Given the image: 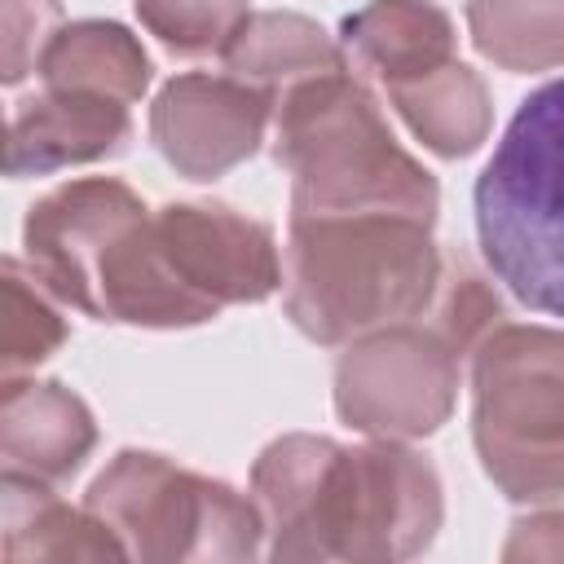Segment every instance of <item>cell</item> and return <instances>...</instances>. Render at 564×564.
Here are the masks:
<instances>
[{"instance_id": "cell-1", "label": "cell", "mask_w": 564, "mask_h": 564, "mask_svg": "<svg viewBox=\"0 0 564 564\" xmlns=\"http://www.w3.org/2000/svg\"><path fill=\"white\" fill-rule=\"evenodd\" d=\"M269 560L392 564L432 546L445 498L436 467L401 441L339 445L313 432L269 441L251 463Z\"/></svg>"}, {"instance_id": "cell-2", "label": "cell", "mask_w": 564, "mask_h": 564, "mask_svg": "<svg viewBox=\"0 0 564 564\" xmlns=\"http://www.w3.org/2000/svg\"><path fill=\"white\" fill-rule=\"evenodd\" d=\"M445 260L432 225L388 212L291 216L282 251V304L313 344H352L370 330L436 308Z\"/></svg>"}, {"instance_id": "cell-3", "label": "cell", "mask_w": 564, "mask_h": 564, "mask_svg": "<svg viewBox=\"0 0 564 564\" xmlns=\"http://www.w3.org/2000/svg\"><path fill=\"white\" fill-rule=\"evenodd\" d=\"M273 159L291 176V216L388 212L436 225V176L397 145L375 93L348 66L278 97Z\"/></svg>"}, {"instance_id": "cell-4", "label": "cell", "mask_w": 564, "mask_h": 564, "mask_svg": "<svg viewBox=\"0 0 564 564\" xmlns=\"http://www.w3.org/2000/svg\"><path fill=\"white\" fill-rule=\"evenodd\" d=\"M471 198L489 273L533 313L564 317V79L520 101Z\"/></svg>"}, {"instance_id": "cell-5", "label": "cell", "mask_w": 564, "mask_h": 564, "mask_svg": "<svg viewBox=\"0 0 564 564\" xmlns=\"http://www.w3.org/2000/svg\"><path fill=\"white\" fill-rule=\"evenodd\" d=\"M471 441L511 502H564V330L498 322L471 348Z\"/></svg>"}, {"instance_id": "cell-6", "label": "cell", "mask_w": 564, "mask_h": 564, "mask_svg": "<svg viewBox=\"0 0 564 564\" xmlns=\"http://www.w3.org/2000/svg\"><path fill=\"white\" fill-rule=\"evenodd\" d=\"M84 507L119 538L123 555L141 564H238L256 560L264 538L256 498L154 449H119L93 476Z\"/></svg>"}, {"instance_id": "cell-7", "label": "cell", "mask_w": 564, "mask_h": 564, "mask_svg": "<svg viewBox=\"0 0 564 564\" xmlns=\"http://www.w3.org/2000/svg\"><path fill=\"white\" fill-rule=\"evenodd\" d=\"M282 286L273 229L225 203H167L150 220V256L132 326H203L229 304H260Z\"/></svg>"}, {"instance_id": "cell-8", "label": "cell", "mask_w": 564, "mask_h": 564, "mask_svg": "<svg viewBox=\"0 0 564 564\" xmlns=\"http://www.w3.org/2000/svg\"><path fill=\"white\" fill-rule=\"evenodd\" d=\"M463 352L467 348L441 322L370 330L335 361V414L379 441L432 436L454 410Z\"/></svg>"}, {"instance_id": "cell-9", "label": "cell", "mask_w": 564, "mask_h": 564, "mask_svg": "<svg viewBox=\"0 0 564 564\" xmlns=\"http://www.w3.org/2000/svg\"><path fill=\"white\" fill-rule=\"evenodd\" d=\"M145 216L150 207L141 203V194L115 176L57 185L22 220L26 264L62 304L93 317L106 260Z\"/></svg>"}, {"instance_id": "cell-10", "label": "cell", "mask_w": 564, "mask_h": 564, "mask_svg": "<svg viewBox=\"0 0 564 564\" xmlns=\"http://www.w3.org/2000/svg\"><path fill=\"white\" fill-rule=\"evenodd\" d=\"M278 97L234 75H176L150 106L154 150L189 181H216L247 163L273 119Z\"/></svg>"}, {"instance_id": "cell-11", "label": "cell", "mask_w": 564, "mask_h": 564, "mask_svg": "<svg viewBox=\"0 0 564 564\" xmlns=\"http://www.w3.org/2000/svg\"><path fill=\"white\" fill-rule=\"evenodd\" d=\"M97 445L93 410L53 379H4L0 392V458L4 476L57 485L84 467Z\"/></svg>"}, {"instance_id": "cell-12", "label": "cell", "mask_w": 564, "mask_h": 564, "mask_svg": "<svg viewBox=\"0 0 564 564\" xmlns=\"http://www.w3.org/2000/svg\"><path fill=\"white\" fill-rule=\"evenodd\" d=\"M128 137H132V115L123 101L44 88L40 97L22 101L9 123L4 172L44 176L57 167L93 163V159L119 154Z\"/></svg>"}, {"instance_id": "cell-13", "label": "cell", "mask_w": 564, "mask_h": 564, "mask_svg": "<svg viewBox=\"0 0 564 564\" xmlns=\"http://www.w3.org/2000/svg\"><path fill=\"white\" fill-rule=\"evenodd\" d=\"M344 53L383 88L405 84L458 57V31L432 0H370L339 26Z\"/></svg>"}, {"instance_id": "cell-14", "label": "cell", "mask_w": 564, "mask_h": 564, "mask_svg": "<svg viewBox=\"0 0 564 564\" xmlns=\"http://www.w3.org/2000/svg\"><path fill=\"white\" fill-rule=\"evenodd\" d=\"M0 555L4 564L35 560H128L119 538L88 511L48 494V485L26 476L0 480Z\"/></svg>"}, {"instance_id": "cell-15", "label": "cell", "mask_w": 564, "mask_h": 564, "mask_svg": "<svg viewBox=\"0 0 564 564\" xmlns=\"http://www.w3.org/2000/svg\"><path fill=\"white\" fill-rule=\"evenodd\" d=\"M40 79L44 88L62 93H93L132 106L150 88V53L123 22L84 18L53 31L48 48L40 53Z\"/></svg>"}, {"instance_id": "cell-16", "label": "cell", "mask_w": 564, "mask_h": 564, "mask_svg": "<svg viewBox=\"0 0 564 564\" xmlns=\"http://www.w3.org/2000/svg\"><path fill=\"white\" fill-rule=\"evenodd\" d=\"M405 128L441 159H467L485 145L494 123V101L485 79L467 62H445L436 70H423L405 84L383 88Z\"/></svg>"}, {"instance_id": "cell-17", "label": "cell", "mask_w": 564, "mask_h": 564, "mask_svg": "<svg viewBox=\"0 0 564 564\" xmlns=\"http://www.w3.org/2000/svg\"><path fill=\"white\" fill-rule=\"evenodd\" d=\"M220 57H225V70L234 79L256 84L273 97H282L286 88H295L304 79H317V75L348 66L344 48L313 18L282 13V9L251 13Z\"/></svg>"}, {"instance_id": "cell-18", "label": "cell", "mask_w": 564, "mask_h": 564, "mask_svg": "<svg viewBox=\"0 0 564 564\" xmlns=\"http://www.w3.org/2000/svg\"><path fill=\"white\" fill-rule=\"evenodd\" d=\"M467 31L476 53L502 70L564 66V0H467Z\"/></svg>"}, {"instance_id": "cell-19", "label": "cell", "mask_w": 564, "mask_h": 564, "mask_svg": "<svg viewBox=\"0 0 564 564\" xmlns=\"http://www.w3.org/2000/svg\"><path fill=\"white\" fill-rule=\"evenodd\" d=\"M62 300L31 273L26 260H4L0 269V370L13 379L18 370H31L48 361L66 344V317L57 308Z\"/></svg>"}, {"instance_id": "cell-20", "label": "cell", "mask_w": 564, "mask_h": 564, "mask_svg": "<svg viewBox=\"0 0 564 564\" xmlns=\"http://www.w3.org/2000/svg\"><path fill=\"white\" fill-rule=\"evenodd\" d=\"M137 18L167 53L212 57L229 48L251 9L247 0H137Z\"/></svg>"}, {"instance_id": "cell-21", "label": "cell", "mask_w": 564, "mask_h": 564, "mask_svg": "<svg viewBox=\"0 0 564 564\" xmlns=\"http://www.w3.org/2000/svg\"><path fill=\"white\" fill-rule=\"evenodd\" d=\"M57 0H4V84H22L57 31Z\"/></svg>"}, {"instance_id": "cell-22", "label": "cell", "mask_w": 564, "mask_h": 564, "mask_svg": "<svg viewBox=\"0 0 564 564\" xmlns=\"http://www.w3.org/2000/svg\"><path fill=\"white\" fill-rule=\"evenodd\" d=\"M502 560H564V511H542L511 524Z\"/></svg>"}]
</instances>
